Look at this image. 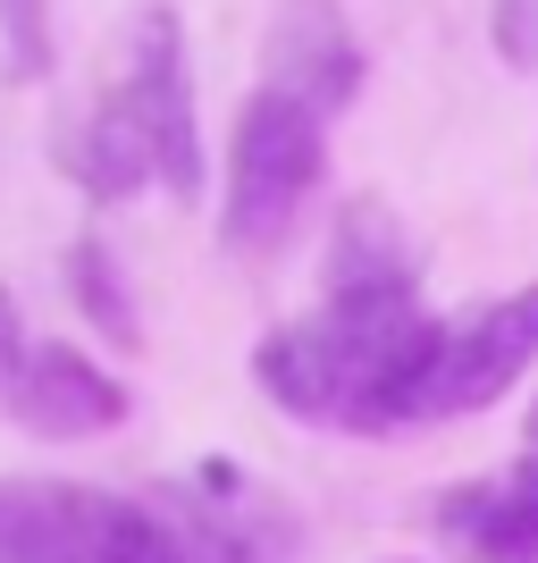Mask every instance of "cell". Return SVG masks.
I'll return each instance as SVG.
<instances>
[{"mask_svg":"<svg viewBox=\"0 0 538 563\" xmlns=\"http://www.w3.org/2000/svg\"><path fill=\"white\" fill-rule=\"evenodd\" d=\"M446 311L421 303V286L404 295H328L320 311L286 320L253 345L261 396L311 429H413L421 378L438 362Z\"/></svg>","mask_w":538,"mask_h":563,"instance_id":"1","label":"cell"},{"mask_svg":"<svg viewBox=\"0 0 538 563\" xmlns=\"http://www.w3.org/2000/svg\"><path fill=\"white\" fill-rule=\"evenodd\" d=\"M0 563H261L211 505H135L85 479H0Z\"/></svg>","mask_w":538,"mask_h":563,"instance_id":"2","label":"cell"},{"mask_svg":"<svg viewBox=\"0 0 538 563\" xmlns=\"http://www.w3.org/2000/svg\"><path fill=\"white\" fill-rule=\"evenodd\" d=\"M328 177V110L261 85L235 118L228 143V202H219V244L228 253H270L295 235L311 194Z\"/></svg>","mask_w":538,"mask_h":563,"instance_id":"3","label":"cell"},{"mask_svg":"<svg viewBox=\"0 0 538 563\" xmlns=\"http://www.w3.org/2000/svg\"><path fill=\"white\" fill-rule=\"evenodd\" d=\"M118 118L135 126V143L152 152V177H161L177 202L202 194V118H194V76H186V34L168 9H143L135 34H127V68L110 85Z\"/></svg>","mask_w":538,"mask_h":563,"instance_id":"4","label":"cell"},{"mask_svg":"<svg viewBox=\"0 0 538 563\" xmlns=\"http://www.w3.org/2000/svg\"><path fill=\"white\" fill-rule=\"evenodd\" d=\"M538 353V278L514 286L505 303H480L463 320H446L438 362L421 378V404H413V429L421 421H454V412H488Z\"/></svg>","mask_w":538,"mask_h":563,"instance_id":"5","label":"cell"},{"mask_svg":"<svg viewBox=\"0 0 538 563\" xmlns=\"http://www.w3.org/2000/svg\"><path fill=\"white\" fill-rule=\"evenodd\" d=\"M0 396L34 438H101V429L127 421V387L76 345H25V362L9 371Z\"/></svg>","mask_w":538,"mask_h":563,"instance_id":"6","label":"cell"},{"mask_svg":"<svg viewBox=\"0 0 538 563\" xmlns=\"http://www.w3.org/2000/svg\"><path fill=\"white\" fill-rule=\"evenodd\" d=\"M270 85L328 118L362 93V43H353V18L337 0H278V18H270Z\"/></svg>","mask_w":538,"mask_h":563,"instance_id":"7","label":"cell"},{"mask_svg":"<svg viewBox=\"0 0 538 563\" xmlns=\"http://www.w3.org/2000/svg\"><path fill=\"white\" fill-rule=\"evenodd\" d=\"M438 539L463 563H538V505L514 479H471L438 496Z\"/></svg>","mask_w":538,"mask_h":563,"instance_id":"8","label":"cell"},{"mask_svg":"<svg viewBox=\"0 0 538 563\" xmlns=\"http://www.w3.org/2000/svg\"><path fill=\"white\" fill-rule=\"evenodd\" d=\"M404 286H421L413 253H404V235L387 228V211H345L337 228V253H328V295H404Z\"/></svg>","mask_w":538,"mask_h":563,"instance_id":"9","label":"cell"},{"mask_svg":"<svg viewBox=\"0 0 538 563\" xmlns=\"http://www.w3.org/2000/svg\"><path fill=\"white\" fill-rule=\"evenodd\" d=\"M68 295H76V311H85L110 345H135V295L118 286V261H110V244H101V235L68 244Z\"/></svg>","mask_w":538,"mask_h":563,"instance_id":"10","label":"cell"},{"mask_svg":"<svg viewBox=\"0 0 538 563\" xmlns=\"http://www.w3.org/2000/svg\"><path fill=\"white\" fill-rule=\"evenodd\" d=\"M496 51L505 68H538V0H496Z\"/></svg>","mask_w":538,"mask_h":563,"instance_id":"11","label":"cell"},{"mask_svg":"<svg viewBox=\"0 0 538 563\" xmlns=\"http://www.w3.org/2000/svg\"><path fill=\"white\" fill-rule=\"evenodd\" d=\"M505 479H514V488H521V496L538 505V404H530V429H521V463L505 471Z\"/></svg>","mask_w":538,"mask_h":563,"instance_id":"12","label":"cell"},{"mask_svg":"<svg viewBox=\"0 0 538 563\" xmlns=\"http://www.w3.org/2000/svg\"><path fill=\"white\" fill-rule=\"evenodd\" d=\"M25 362V336H18V311H9V295H0V387H9V371Z\"/></svg>","mask_w":538,"mask_h":563,"instance_id":"13","label":"cell"}]
</instances>
